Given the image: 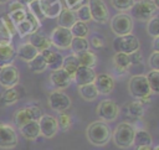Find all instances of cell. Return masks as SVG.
I'll use <instances>...</instances> for the list:
<instances>
[{
	"label": "cell",
	"mask_w": 159,
	"mask_h": 150,
	"mask_svg": "<svg viewBox=\"0 0 159 150\" xmlns=\"http://www.w3.org/2000/svg\"><path fill=\"white\" fill-rule=\"evenodd\" d=\"M128 90H129V94L135 100H139L143 104L149 100V97L152 94L148 81L145 78V74L133 76L128 82Z\"/></svg>",
	"instance_id": "obj_2"
},
{
	"label": "cell",
	"mask_w": 159,
	"mask_h": 150,
	"mask_svg": "<svg viewBox=\"0 0 159 150\" xmlns=\"http://www.w3.org/2000/svg\"><path fill=\"white\" fill-rule=\"evenodd\" d=\"M80 67L78 62H77V58L75 56V53H71L68 56H65L63 57V61H62V69H65L72 78H73V74L76 73L77 68Z\"/></svg>",
	"instance_id": "obj_29"
},
{
	"label": "cell",
	"mask_w": 159,
	"mask_h": 150,
	"mask_svg": "<svg viewBox=\"0 0 159 150\" xmlns=\"http://www.w3.org/2000/svg\"><path fill=\"white\" fill-rule=\"evenodd\" d=\"M42 110L40 107L35 105V104H30V105H26L19 110L15 112L14 114V124L20 128L24 124L31 121V120H36L39 121V119L42 117Z\"/></svg>",
	"instance_id": "obj_6"
},
{
	"label": "cell",
	"mask_w": 159,
	"mask_h": 150,
	"mask_svg": "<svg viewBox=\"0 0 159 150\" xmlns=\"http://www.w3.org/2000/svg\"><path fill=\"white\" fill-rule=\"evenodd\" d=\"M0 26L12 37L15 33H16V26H15V24L12 22V20L10 19V16H9V14H4L2 16H1V20H0Z\"/></svg>",
	"instance_id": "obj_38"
},
{
	"label": "cell",
	"mask_w": 159,
	"mask_h": 150,
	"mask_svg": "<svg viewBox=\"0 0 159 150\" xmlns=\"http://www.w3.org/2000/svg\"><path fill=\"white\" fill-rule=\"evenodd\" d=\"M111 30L116 36L129 35L133 31V19L127 12H118L111 19Z\"/></svg>",
	"instance_id": "obj_5"
},
{
	"label": "cell",
	"mask_w": 159,
	"mask_h": 150,
	"mask_svg": "<svg viewBox=\"0 0 159 150\" xmlns=\"http://www.w3.org/2000/svg\"><path fill=\"white\" fill-rule=\"evenodd\" d=\"M26 14H27V11H26V9H24V10H16V11L9 12V16L16 26L17 24H20L21 21H24L26 19Z\"/></svg>",
	"instance_id": "obj_43"
},
{
	"label": "cell",
	"mask_w": 159,
	"mask_h": 150,
	"mask_svg": "<svg viewBox=\"0 0 159 150\" xmlns=\"http://www.w3.org/2000/svg\"><path fill=\"white\" fill-rule=\"evenodd\" d=\"M40 52L30 43V42H25L22 45H20L16 50V56L20 57L22 61L25 62H30L34 57H36Z\"/></svg>",
	"instance_id": "obj_25"
},
{
	"label": "cell",
	"mask_w": 159,
	"mask_h": 150,
	"mask_svg": "<svg viewBox=\"0 0 159 150\" xmlns=\"http://www.w3.org/2000/svg\"><path fill=\"white\" fill-rule=\"evenodd\" d=\"M19 79H20L19 71L12 64L0 67V86L1 87H4L5 89L11 88L19 84Z\"/></svg>",
	"instance_id": "obj_15"
},
{
	"label": "cell",
	"mask_w": 159,
	"mask_h": 150,
	"mask_svg": "<svg viewBox=\"0 0 159 150\" xmlns=\"http://www.w3.org/2000/svg\"><path fill=\"white\" fill-rule=\"evenodd\" d=\"M93 84H94L98 94H109L114 89V79L108 73L96 74Z\"/></svg>",
	"instance_id": "obj_18"
},
{
	"label": "cell",
	"mask_w": 159,
	"mask_h": 150,
	"mask_svg": "<svg viewBox=\"0 0 159 150\" xmlns=\"http://www.w3.org/2000/svg\"><path fill=\"white\" fill-rule=\"evenodd\" d=\"M70 31L73 37H87V35L89 33V29H88L87 24L82 22V21H76L70 27Z\"/></svg>",
	"instance_id": "obj_35"
},
{
	"label": "cell",
	"mask_w": 159,
	"mask_h": 150,
	"mask_svg": "<svg viewBox=\"0 0 159 150\" xmlns=\"http://www.w3.org/2000/svg\"><path fill=\"white\" fill-rule=\"evenodd\" d=\"M135 150H153L152 145H142V146H137Z\"/></svg>",
	"instance_id": "obj_50"
},
{
	"label": "cell",
	"mask_w": 159,
	"mask_h": 150,
	"mask_svg": "<svg viewBox=\"0 0 159 150\" xmlns=\"http://www.w3.org/2000/svg\"><path fill=\"white\" fill-rule=\"evenodd\" d=\"M145 78L148 81V84H149L152 93H158L159 92V71L150 69L145 74Z\"/></svg>",
	"instance_id": "obj_36"
},
{
	"label": "cell",
	"mask_w": 159,
	"mask_h": 150,
	"mask_svg": "<svg viewBox=\"0 0 159 150\" xmlns=\"http://www.w3.org/2000/svg\"><path fill=\"white\" fill-rule=\"evenodd\" d=\"M113 68L118 74H123L127 72V69L130 66V61H129V55L123 53V52H116V55L113 56Z\"/></svg>",
	"instance_id": "obj_22"
},
{
	"label": "cell",
	"mask_w": 159,
	"mask_h": 150,
	"mask_svg": "<svg viewBox=\"0 0 159 150\" xmlns=\"http://www.w3.org/2000/svg\"><path fill=\"white\" fill-rule=\"evenodd\" d=\"M154 1H158V0H154Z\"/></svg>",
	"instance_id": "obj_54"
},
{
	"label": "cell",
	"mask_w": 159,
	"mask_h": 150,
	"mask_svg": "<svg viewBox=\"0 0 159 150\" xmlns=\"http://www.w3.org/2000/svg\"><path fill=\"white\" fill-rule=\"evenodd\" d=\"M40 26H41V21L36 19L31 12L27 11L26 19L16 25V32L20 35V37H26V36H30L37 32Z\"/></svg>",
	"instance_id": "obj_13"
},
{
	"label": "cell",
	"mask_w": 159,
	"mask_h": 150,
	"mask_svg": "<svg viewBox=\"0 0 159 150\" xmlns=\"http://www.w3.org/2000/svg\"><path fill=\"white\" fill-rule=\"evenodd\" d=\"M25 90L21 86L16 84L11 88H6L1 94H0V103L2 105H10V104H14L16 103L19 99L22 98Z\"/></svg>",
	"instance_id": "obj_19"
},
{
	"label": "cell",
	"mask_w": 159,
	"mask_h": 150,
	"mask_svg": "<svg viewBox=\"0 0 159 150\" xmlns=\"http://www.w3.org/2000/svg\"><path fill=\"white\" fill-rule=\"evenodd\" d=\"M158 12V1L140 0L135 1L130 7V17L138 21H148Z\"/></svg>",
	"instance_id": "obj_4"
},
{
	"label": "cell",
	"mask_w": 159,
	"mask_h": 150,
	"mask_svg": "<svg viewBox=\"0 0 159 150\" xmlns=\"http://www.w3.org/2000/svg\"><path fill=\"white\" fill-rule=\"evenodd\" d=\"M27 6V11L29 12H31L36 19H39L40 21L42 20V19H45L43 17V15H42V11H41V7H40V2H39V0H32L30 4H27L26 5Z\"/></svg>",
	"instance_id": "obj_42"
},
{
	"label": "cell",
	"mask_w": 159,
	"mask_h": 150,
	"mask_svg": "<svg viewBox=\"0 0 159 150\" xmlns=\"http://www.w3.org/2000/svg\"><path fill=\"white\" fill-rule=\"evenodd\" d=\"M152 144H153V138L147 130H144V129H138L137 130L135 129L133 145L142 146V145H152Z\"/></svg>",
	"instance_id": "obj_30"
},
{
	"label": "cell",
	"mask_w": 159,
	"mask_h": 150,
	"mask_svg": "<svg viewBox=\"0 0 159 150\" xmlns=\"http://www.w3.org/2000/svg\"><path fill=\"white\" fill-rule=\"evenodd\" d=\"M78 93L87 102H92V100H94L98 97V92H97V89H96V87H94L93 83L80 86L78 87Z\"/></svg>",
	"instance_id": "obj_31"
},
{
	"label": "cell",
	"mask_w": 159,
	"mask_h": 150,
	"mask_svg": "<svg viewBox=\"0 0 159 150\" xmlns=\"http://www.w3.org/2000/svg\"><path fill=\"white\" fill-rule=\"evenodd\" d=\"M43 17L56 19L60 12L65 9L61 0H39Z\"/></svg>",
	"instance_id": "obj_16"
},
{
	"label": "cell",
	"mask_w": 159,
	"mask_h": 150,
	"mask_svg": "<svg viewBox=\"0 0 159 150\" xmlns=\"http://www.w3.org/2000/svg\"><path fill=\"white\" fill-rule=\"evenodd\" d=\"M125 110L129 117L138 119V118H142L144 114V105L139 100H133V102L125 104Z\"/></svg>",
	"instance_id": "obj_32"
},
{
	"label": "cell",
	"mask_w": 159,
	"mask_h": 150,
	"mask_svg": "<svg viewBox=\"0 0 159 150\" xmlns=\"http://www.w3.org/2000/svg\"><path fill=\"white\" fill-rule=\"evenodd\" d=\"M86 136L88 141L94 146H104L112 138V130L106 121H92L86 129Z\"/></svg>",
	"instance_id": "obj_1"
},
{
	"label": "cell",
	"mask_w": 159,
	"mask_h": 150,
	"mask_svg": "<svg viewBox=\"0 0 159 150\" xmlns=\"http://www.w3.org/2000/svg\"><path fill=\"white\" fill-rule=\"evenodd\" d=\"M89 45H91L92 47H94V48H102V47L104 46V41H103V38L99 37V36H93V37L91 38V41H89Z\"/></svg>",
	"instance_id": "obj_47"
},
{
	"label": "cell",
	"mask_w": 159,
	"mask_h": 150,
	"mask_svg": "<svg viewBox=\"0 0 159 150\" xmlns=\"http://www.w3.org/2000/svg\"><path fill=\"white\" fill-rule=\"evenodd\" d=\"M149 66L152 67V69H157L159 71V52H153L148 60Z\"/></svg>",
	"instance_id": "obj_45"
},
{
	"label": "cell",
	"mask_w": 159,
	"mask_h": 150,
	"mask_svg": "<svg viewBox=\"0 0 159 150\" xmlns=\"http://www.w3.org/2000/svg\"><path fill=\"white\" fill-rule=\"evenodd\" d=\"M50 82L51 84L55 87V89H65L67 87H70V84L72 83V77L62 68L51 71L50 73Z\"/></svg>",
	"instance_id": "obj_17"
},
{
	"label": "cell",
	"mask_w": 159,
	"mask_h": 150,
	"mask_svg": "<svg viewBox=\"0 0 159 150\" xmlns=\"http://www.w3.org/2000/svg\"><path fill=\"white\" fill-rule=\"evenodd\" d=\"M15 57H16V50L11 43L0 45V67L11 64Z\"/></svg>",
	"instance_id": "obj_24"
},
{
	"label": "cell",
	"mask_w": 159,
	"mask_h": 150,
	"mask_svg": "<svg viewBox=\"0 0 159 150\" xmlns=\"http://www.w3.org/2000/svg\"><path fill=\"white\" fill-rule=\"evenodd\" d=\"M50 42L51 46H55L58 50H67L70 48L71 41L73 38L70 29H65V27H55L50 35Z\"/></svg>",
	"instance_id": "obj_8"
},
{
	"label": "cell",
	"mask_w": 159,
	"mask_h": 150,
	"mask_svg": "<svg viewBox=\"0 0 159 150\" xmlns=\"http://www.w3.org/2000/svg\"><path fill=\"white\" fill-rule=\"evenodd\" d=\"M24 9H26V6L22 2H20L19 0H12L9 2V12L16 11V10H24Z\"/></svg>",
	"instance_id": "obj_46"
},
{
	"label": "cell",
	"mask_w": 159,
	"mask_h": 150,
	"mask_svg": "<svg viewBox=\"0 0 159 150\" xmlns=\"http://www.w3.org/2000/svg\"><path fill=\"white\" fill-rule=\"evenodd\" d=\"M75 56L77 58L78 64L82 66V67L93 68L96 66V63H97V56H96V53H93L89 50L83 51V52H80V53H76Z\"/></svg>",
	"instance_id": "obj_28"
},
{
	"label": "cell",
	"mask_w": 159,
	"mask_h": 150,
	"mask_svg": "<svg viewBox=\"0 0 159 150\" xmlns=\"http://www.w3.org/2000/svg\"><path fill=\"white\" fill-rule=\"evenodd\" d=\"M129 61H130V64H138L142 62V52L140 50L133 52L129 55Z\"/></svg>",
	"instance_id": "obj_48"
},
{
	"label": "cell",
	"mask_w": 159,
	"mask_h": 150,
	"mask_svg": "<svg viewBox=\"0 0 159 150\" xmlns=\"http://www.w3.org/2000/svg\"><path fill=\"white\" fill-rule=\"evenodd\" d=\"M41 56L43 57L47 67L51 68V71H55V69H58L62 67V61H63V56L60 55L58 52L56 51H52L51 48H47L42 52H40Z\"/></svg>",
	"instance_id": "obj_21"
},
{
	"label": "cell",
	"mask_w": 159,
	"mask_h": 150,
	"mask_svg": "<svg viewBox=\"0 0 159 150\" xmlns=\"http://www.w3.org/2000/svg\"><path fill=\"white\" fill-rule=\"evenodd\" d=\"M75 15H76V19L77 21H82V22H88L92 20L91 17V12H89V7L87 4H83L81 5L78 9L75 10Z\"/></svg>",
	"instance_id": "obj_37"
},
{
	"label": "cell",
	"mask_w": 159,
	"mask_h": 150,
	"mask_svg": "<svg viewBox=\"0 0 159 150\" xmlns=\"http://www.w3.org/2000/svg\"><path fill=\"white\" fill-rule=\"evenodd\" d=\"M20 134L27 140H35L40 136V126L36 120H31L19 128Z\"/></svg>",
	"instance_id": "obj_23"
},
{
	"label": "cell",
	"mask_w": 159,
	"mask_h": 150,
	"mask_svg": "<svg viewBox=\"0 0 159 150\" xmlns=\"http://www.w3.org/2000/svg\"><path fill=\"white\" fill-rule=\"evenodd\" d=\"M17 145V134L15 129L6 123L0 121V149H12Z\"/></svg>",
	"instance_id": "obj_12"
},
{
	"label": "cell",
	"mask_w": 159,
	"mask_h": 150,
	"mask_svg": "<svg viewBox=\"0 0 159 150\" xmlns=\"http://www.w3.org/2000/svg\"><path fill=\"white\" fill-rule=\"evenodd\" d=\"M56 19H57V25L60 27H65V29H70L77 21L76 15H75V11H72V10H70L67 7L63 9Z\"/></svg>",
	"instance_id": "obj_27"
},
{
	"label": "cell",
	"mask_w": 159,
	"mask_h": 150,
	"mask_svg": "<svg viewBox=\"0 0 159 150\" xmlns=\"http://www.w3.org/2000/svg\"><path fill=\"white\" fill-rule=\"evenodd\" d=\"M134 133L135 128L127 121L119 123L114 130L112 131V140L116 144V146L120 149H128L133 146V140H134Z\"/></svg>",
	"instance_id": "obj_3"
},
{
	"label": "cell",
	"mask_w": 159,
	"mask_h": 150,
	"mask_svg": "<svg viewBox=\"0 0 159 150\" xmlns=\"http://www.w3.org/2000/svg\"><path fill=\"white\" fill-rule=\"evenodd\" d=\"M39 52H42L47 48H51V42H50V38L46 37L45 35L42 33H39V32H35L32 35H30V41H29Z\"/></svg>",
	"instance_id": "obj_26"
},
{
	"label": "cell",
	"mask_w": 159,
	"mask_h": 150,
	"mask_svg": "<svg viewBox=\"0 0 159 150\" xmlns=\"http://www.w3.org/2000/svg\"><path fill=\"white\" fill-rule=\"evenodd\" d=\"M87 1L88 0H65V2L67 5V9L72 10V11H75L76 9H78L81 5L87 4Z\"/></svg>",
	"instance_id": "obj_44"
},
{
	"label": "cell",
	"mask_w": 159,
	"mask_h": 150,
	"mask_svg": "<svg viewBox=\"0 0 159 150\" xmlns=\"http://www.w3.org/2000/svg\"><path fill=\"white\" fill-rule=\"evenodd\" d=\"M19 1H20V2H22V4L26 6V5H27V4H30L32 0H19Z\"/></svg>",
	"instance_id": "obj_51"
},
{
	"label": "cell",
	"mask_w": 159,
	"mask_h": 150,
	"mask_svg": "<svg viewBox=\"0 0 159 150\" xmlns=\"http://www.w3.org/2000/svg\"><path fill=\"white\" fill-rule=\"evenodd\" d=\"M140 47L139 40L133 35H124V36H117L113 40V48L116 52H123L127 55H130L135 51H138Z\"/></svg>",
	"instance_id": "obj_7"
},
{
	"label": "cell",
	"mask_w": 159,
	"mask_h": 150,
	"mask_svg": "<svg viewBox=\"0 0 159 150\" xmlns=\"http://www.w3.org/2000/svg\"><path fill=\"white\" fill-rule=\"evenodd\" d=\"M48 105L52 110L57 112V113H62L66 112L70 107H71V99L70 97L60 90V89H55L48 94Z\"/></svg>",
	"instance_id": "obj_10"
},
{
	"label": "cell",
	"mask_w": 159,
	"mask_h": 150,
	"mask_svg": "<svg viewBox=\"0 0 159 150\" xmlns=\"http://www.w3.org/2000/svg\"><path fill=\"white\" fill-rule=\"evenodd\" d=\"M153 52H159V37H155L153 41Z\"/></svg>",
	"instance_id": "obj_49"
},
{
	"label": "cell",
	"mask_w": 159,
	"mask_h": 150,
	"mask_svg": "<svg viewBox=\"0 0 159 150\" xmlns=\"http://www.w3.org/2000/svg\"><path fill=\"white\" fill-rule=\"evenodd\" d=\"M56 119H57L58 129H61L62 131H67V130L71 128V125H72L71 115H70V114H67V113H65V112L60 113L58 118H56Z\"/></svg>",
	"instance_id": "obj_40"
},
{
	"label": "cell",
	"mask_w": 159,
	"mask_h": 150,
	"mask_svg": "<svg viewBox=\"0 0 159 150\" xmlns=\"http://www.w3.org/2000/svg\"><path fill=\"white\" fill-rule=\"evenodd\" d=\"M70 48L76 55V53H80V52L89 50V42H88V40L86 37H73L72 41H71Z\"/></svg>",
	"instance_id": "obj_33"
},
{
	"label": "cell",
	"mask_w": 159,
	"mask_h": 150,
	"mask_svg": "<svg viewBox=\"0 0 159 150\" xmlns=\"http://www.w3.org/2000/svg\"><path fill=\"white\" fill-rule=\"evenodd\" d=\"M147 32L149 36H152L153 38L159 36V19L158 16H153L150 20H148L147 24Z\"/></svg>",
	"instance_id": "obj_39"
},
{
	"label": "cell",
	"mask_w": 159,
	"mask_h": 150,
	"mask_svg": "<svg viewBox=\"0 0 159 150\" xmlns=\"http://www.w3.org/2000/svg\"><path fill=\"white\" fill-rule=\"evenodd\" d=\"M94 78H96V72H94L93 68L80 66V67L77 68L76 73L73 74L72 81H75L76 84L80 87V86H84V84L93 83Z\"/></svg>",
	"instance_id": "obj_20"
},
{
	"label": "cell",
	"mask_w": 159,
	"mask_h": 150,
	"mask_svg": "<svg viewBox=\"0 0 159 150\" xmlns=\"http://www.w3.org/2000/svg\"><path fill=\"white\" fill-rule=\"evenodd\" d=\"M135 2V0H111L112 6L118 10L119 12H125L128 10H130V7L133 6V4Z\"/></svg>",
	"instance_id": "obj_41"
},
{
	"label": "cell",
	"mask_w": 159,
	"mask_h": 150,
	"mask_svg": "<svg viewBox=\"0 0 159 150\" xmlns=\"http://www.w3.org/2000/svg\"><path fill=\"white\" fill-rule=\"evenodd\" d=\"M39 126H40V135L43 138H53L58 131L57 119L53 115L50 114H42V117L39 119Z\"/></svg>",
	"instance_id": "obj_14"
},
{
	"label": "cell",
	"mask_w": 159,
	"mask_h": 150,
	"mask_svg": "<svg viewBox=\"0 0 159 150\" xmlns=\"http://www.w3.org/2000/svg\"><path fill=\"white\" fill-rule=\"evenodd\" d=\"M96 112L102 121H113L119 114V107L112 99H103L98 103Z\"/></svg>",
	"instance_id": "obj_9"
},
{
	"label": "cell",
	"mask_w": 159,
	"mask_h": 150,
	"mask_svg": "<svg viewBox=\"0 0 159 150\" xmlns=\"http://www.w3.org/2000/svg\"><path fill=\"white\" fill-rule=\"evenodd\" d=\"M87 5L89 7L92 20H94L99 24H104L109 20V12H108L107 5L103 0H88Z\"/></svg>",
	"instance_id": "obj_11"
},
{
	"label": "cell",
	"mask_w": 159,
	"mask_h": 150,
	"mask_svg": "<svg viewBox=\"0 0 159 150\" xmlns=\"http://www.w3.org/2000/svg\"><path fill=\"white\" fill-rule=\"evenodd\" d=\"M5 1H7V0H0V4H1V2H5Z\"/></svg>",
	"instance_id": "obj_53"
},
{
	"label": "cell",
	"mask_w": 159,
	"mask_h": 150,
	"mask_svg": "<svg viewBox=\"0 0 159 150\" xmlns=\"http://www.w3.org/2000/svg\"><path fill=\"white\" fill-rule=\"evenodd\" d=\"M153 150H159V146H153Z\"/></svg>",
	"instance_id": "obj_52"
},
{
	"label": "cell",
	"mask_w": 159,
	"mask_h": 150,
	"mask_svg": "<svg viewBox=\"0 0 159 150\" xmlns=\"http://www.w3.org/2000/svg\"><path fill=\"white\" fill-rule=\"evenodd\" d=\"M29 63V69L34 73H42L46 68H47V64L43 60V57L41 56V53H39L36 57H34Z\"/></svg>",
	"instance_id": "obj_34"
}]
</instances>
